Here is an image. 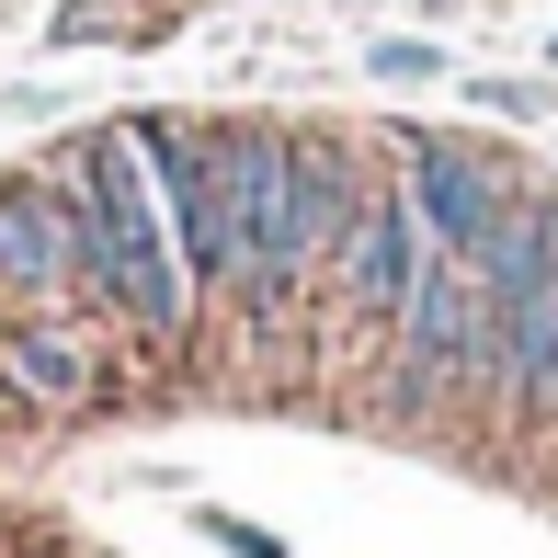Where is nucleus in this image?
<instances>
[{
    "label": "nucleus",
    "mask_w": 558,
    "mask_h": 558,
    "mask_svg": "<svg viewBox=\"0 0 558 558\" xmlns=\"http://www.w3.org/2000/svg\"><path fill=\"white\" fill-rule=\"evenodd\" d=\"M69 183V206H81V308L92 319H114L125 342H148V353H171L194 331V274H183V251H171V228H160V194H148V160H137V125H92V137H69L58 160H46Z\"/></svg>",
    "instance_id": "f257e3e1"
},
{
    "label": "nucleus",
    "mask_w": 558,
    "mask_h": 558,
    "mask_svg": "<svg viewBox=\"0 0 558 558\" xmlns=\"http://www.w3.org/2000/svg\"><path fill=\"white\" fill-rule=\"evenodd\" d=\"M217 183H228V308L251 331H274L308 296V274H296V125L228 114L217 125Z\"/></svg>",
    "instance_id": "f03ea898"
},
{
    "label": "nucleus",
    "mask_w": 558,
    "mask_h": 558,
    "mask_svg": "<svg viewBox=\"0 0 558 558\" xmlns=\"http://www.w3.org/2000/svg\"><path fill=\"white\" fill-rule=\"evenodd\" d=\"M388 353H399V365H388V411L399 422L445 411V399H478V365H490V296H478L468 251H422V286H411V308H399Z\"/></svg>",
    "instance_id": "7ed1b4c3"
},
{
    "label": "nucleus",
    "mask_w": 558,
    "mask_h": 558,
    "mask_svg": "<svg viewBox=\"0 0 558 558\" xmlns=\"http://www.w3.org/2000/svg\"><path fill=\"white\" fill-rule=\"evenodd\" d=\"M422 251H434V240H422V217H411L399 183H365V194H353V228H342L331 274H319L342 342H388L399 331V308H411V286H422Z\"/></svg>",
    "instance_id": "20e7f679"
},
{
    "label": "nucleus",
    "mask_w": 558,
    "mask_h": 558,
    "mask_svg": "<svg viewBox=\"0 0 558 558\" xmlns=\"http://www.w3.org/2000/svg\"><path fill=\"white\" fill-rule=\"evenodd\" d=\"M478 399L513 422H558V240L536 251L524 286L490 296V365H478Z\"/></svg>",
    "instance_id": "39448f33"
},
{
    "label": "nucleus",
    "mask_w": 558,
    "mask_h": 558,
    "mask_svg": "<svg viewBox=\"0 0 558 558\" xmlns=\"http://www.w3.org/2000/svg\"><path fill=\"white\" fill-rule=\"evenodd\" d=\"M399 194H411V217H422L434 251H478L490 217L513 206V171H501L478 137H434V125H411V137H399Z\"/></svg>",
    "instance_id": "423d86ee"
},
{
    "label": "nucleus",
    "mask_w": 558,
    "mask_h": 558,
    "mask_svg": "<svg viewBox=\"0 0 558 558\" xmlns=\"http://www.w3.org/2000/svg\"><path fill=\"white\" fill-rule=\"evenodd\" d=\"M0 286L35 308H81V206L58 171H0Z\"/></svg>",
    "instance_id": "0eeeda50"
},
{
    "label": "nucleus",
    "mask_w": 558,
    "mask_h": 558,
    "mask_svg": "<svg viewBox=\"0 0 558 558\" xmlns=\"http://www.w3.org/2000/svg\"><path fill=\"white\" fill-rule=\"evenodd\" d=\"M0 388L23 399V411L69 422L104 399V342H92L81 308H35V319H0Z\"/></svg>",
    "instance_id": "6e6552de"
},
{
    "label": "nucleus",
    "mask_w": 558,
    "mask_h": 558,
    "mask_svg": "<svg viewBox=\"0 0 558 558\" xmlns=\"http://www.w3.org/2000/svg\"><path fill=\"white\" fill-rule=\"evenodd\" d=\"M376 171H365V148L331 137V125H296V274H331V251H342V228H353V194H365Z\"/></svg>",
    "instance_id": "1a4fd4ad"
},
{
    "label": "nucleus",
    "mask_w": 558,
    "mask_h": 558,
    "mask_svg": "<svg viewBox=\"0 0 558 558\" xmlns=\"http://www.w3.org/2000/svg\"><path fill=\"white\" fill-rule=\"evenodd\" d=\"M445 69H456V58H445V46H422V35H376V46H365V81H399V92H411V81H445Z\"/></svg>",
    "instance_id": "9d476101"
},
{
    "label": "nucleus",
    "mask_w": 558,
    "mask_h": 558,
    "mask_svg": "<svg viewBox=\"0 0 558 558\" xmlns=\"http://www.w3.org/2000/svg\"><path fill=\"white\" fill-rule=\"evenodd\" d=\"M468 104L478 114H547V92L536 81H468Z\"/></svg>",
    "instance_id": "9b49d317"
},
{
    "label": "nucleus",
    "mask_w": 558,
    "mask_h": 558,
    "mask_svg": "<svg viewBox=\"0 0 558 558\" xmlns=\"http://www.w3.org/2000/svg\"><path fill=\"white\" fill-rule=\"evenodd\" d=\"M206 536H217V547H240V558H286L263 524H240V513H206Z\"/></svg>",
    "instance_id": "f8f14e48"
},
{
    "label": "nucleus",
    "mask_w": 558,
    "mask_h": 558,
    "mask_svg": "<svg viewBox=\"0 0 558 558\" xmlns=\"http://www.w3.org/2000/svg\"><path fill=\"white\" fill-rule=\"evenodd\" d=\"M547 58H558V35H547Z\"/></svg>",
    "instance_id": "ddd939ff"
}]
</instances>
